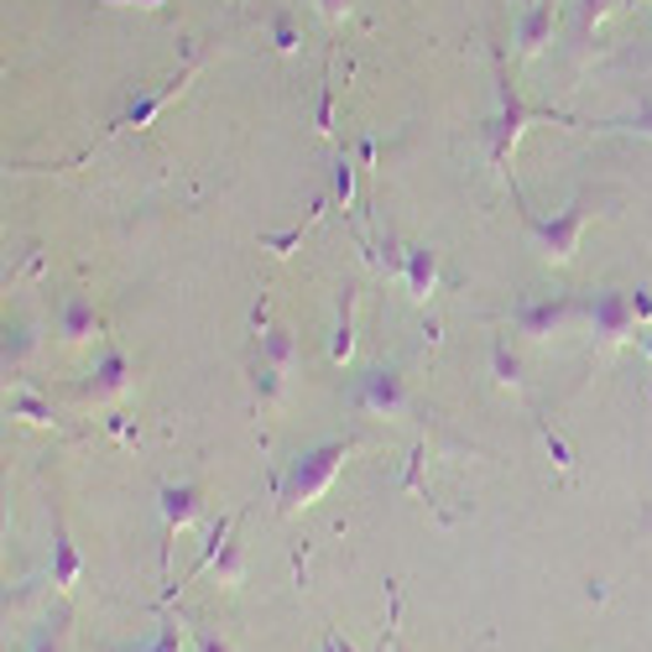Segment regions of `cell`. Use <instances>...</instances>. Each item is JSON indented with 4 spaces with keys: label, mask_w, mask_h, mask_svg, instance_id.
I'll return each mask as SVG.
<instances>
[{
    "label": "cell",
    "mask_w": 652,
    "mask_h": 652,
    "mask_svg": "<svg viewBox=\"0 0 652 652\" xmlns=\"http://www.w3.org/2000/svg\"><path fill=\"white\" fill-rule=\"evenodd\" d=\"M344 454H350V439H329V444L303 449L298 460L282 470L277 481V496H282V512H298V506H313V501L329 491V481L340 475Z\"/></svg>",
    "instance_id": "1"
},
{
    "label": "cell",
    "mask_w": 652,
    "mask_h": 652,
    "mask_svg": "<svg viewBox=\"0 0 652 652\" xmlns=\"http://www.w3.org/2000/svg\"><path fill=\"white\" fill-rule=\"evenodd\" d=\"M496 69H501V52H496ZM532 116H549V110H532V104L516 94L512 79H506V69H501V110H496V121L485 126V131H491V162H496L501 178H512V147Z\"/></svg>",
    "instance_id": "2"
},
{
    "label": "cell",
    "mask_w": 652,
    "mask_h": 652,
    "mask_svg": "<svg viewBox=\"0 0 652 652\" xmlns=\"http://www.w3.org/2000/svg\"><path fill=\"white\" fill-rule=\"evenodd\" d=\"M584 220H590V199H574V204L564 209V214H553V220H538V214H528V230L543 241V251H549L553 261H569L574 251H580V230Z\"/></svg>",
    "instance_id": "3"
},
{
    "label": "cell",
    "mask_w": 652,
    "mask_h": 652,
    "mask_svg": "<svg viewBox=\"0 0 652 652\" xmlns=\"http://www.w3.org/2000/svg\"><path fill=\"white\" fill-rule=\"evenodd\" d=\"M355 402L365 412H381V418H397V412L408 408V381L397 365H371L355 377Z\"/></svg>",
    "instance_id": "4"
},
{
    "label": "cell",
    "mask_w": 652,
    "mask_h": 652,
    "mask_svg": "<svg viewBox=\"0 0 652 652\" xmlns=\"http://www.w3.org/2000/svg\"><path fill=\"white\" fill-rule=\"evenodd\" d=\"M590 329L601 344H621L636 329L632 303H626V288H595L590 292Z\"/></svg>",
    "instance_id": "5"
},
{
    "label": "cell",
    "mask_w": 652,
    "mask_h": 652,
    "mask_svg": "<svg viewBox=\"0 0 652 652\" xmlns=\"http://www.w3.org/2000/svg\"><path fill=\"white\" fill-rule=\"evenodd\" d=\"M569 313H574V298H522L512 309V329L516 334H528V340H543V334H553V329L564 324Z\"/></svg>",
    "instance_id": "6"
},
{
    "label": "cell",
    "mask_w": 652,
    "mask_h": 652,
    "mask_svg": "<svg viewBox=\"0 0 652 652\" xmlns=\"http://www.w3.org/2000/svg\"><path fill=\"white\" fill-rule=\"evenodd\" d=\"M94 329H100L94 298H89V292H63V298H58V334L69 344H79V340H89Z\"/></svg>",
    "instance_id": "7"
},
{
    "label": "cell",
    "mask_w": 652,
    "mask_h": 652,
    "mask_svg": "<svg viewBox=\"0 0 652 652\" xmlns=\"http://www.w3.org/2000/svg\"><path fill=\"white\" fill-rule=\"evenodd\" d=\"M199 512H204V496H199V485H162V528L183 532L199 522Z\"/></svg>",
    "instance_id": "8"
},
{
    "label": "cell",
    "mask_w": 652,
    "mask_h": 652,
    "mask_svg": "<svg viewBox=\"0 0 652 652\" xmlns=\"http://www.w3.org/2000/svg\"><path fill=\"white\" fill-rule=\"evenodd\" d=\"M189 73H193V69H183L178 79H168L162 89H152V94H141V100H131V104H126V116H121L116 126H121V131H141V126H152V116H157V110H162V104H168L172 94H178V89L189 84Z\"/></svg>",
    "instance_id": "9"
},
{
    "label": "cell",
    "mask_w": 652,
    "mask_h": 652,
    "mask_svg": "<svg viewBox=\"0 0 652 652\" xmlns=\"http://www.w3.org/2000/svg\"><path fill=\"white\" fill-rule=\"evenodd\" d=\"M549 37H553V0H532L528 11H522V27H516V52L532 58Z\"/></svg>",
    "instance_id": "10"
},
{
    "label": "cell",
    "mask_w": 652,
    "mask_h": 652,
    "mask_svg": "<svg viewBox=\"0 0 652 652\" xmlns=\"http://www.w3.org/2000/svg\"><path fill=\"white\" fill-rule=\"evenodd\" d=\"M402 282H408L412 298H429L433 282H439V251H429V245H408V261H402Z\"/></svg>",
    "instance_id": "11"
},
{
    "label": "cell",
    "mask_w": 652,
    "mask_h": 652,
    "mask_svg": "<svg viewBox=\"0 0 652 652\" xmlns=\"http://www.w3.org/2000/svg\"><path fill=\"white\" fill-rule=\"evenodd\" d=\"M126 381H131V365H126V355H121V350H104L100 365H94V381H89V397L110 402V397L126 392Z\"/></svg>",
    "instance_id": "12"
},
{
    "label": "cell",
    "mask_w": 652,
    "mask_h": 652,
    "mask_svg": "<svg viewBox=\"0 0 652 652\" xmlns=\"http://www.w3.org/2000/svg\"><path fill=\"white\" fill-rule=\"evenodd\" d=\"M257 350H261V361L277 365V371H288V365L298 361V340H292V329H261Z\"/></svg>",
    "instance_id": "13"
},
{
    "label": "cell",
    "mask_w": 652,
    "mask_h": 652,
    "mask_svg": "<svg viewBox=\"0 0 652 652\" xmlns=\"http://www.w3.org/2000/svg\"><path fill=\"white\" fill-rule=\"evenodd\" d=\"M350 350H355V288L340 292V324H334V344H329V355L334 361H350Z\"/></svg>",
    "instance_id": "14"
},
{
    "label": "cell",
    "mask_w": 652,
    "mask_h": 652,
    "mask_svg": "<svg viewBox=\"0 0 652 652\" xmlns=\"http://www.w3.org/2000/svg\"><path fill=\"white\" fill-rule=\"evenodd\" d=\"M52 580L63 584V590L79 584V553H73L69 532H58V538H52Z\"/></svg>",
    "instance_id": "15"
},
{
    "label": "cell",
    "mask_w": 652,
    "mask_h": 652,
    "mask_svg": "<svg viewBox=\"0 0 652 652\" xmlns=\"http://www.w3.org/2000/svg\"><path fill=\"white\" fill-rule=\"evenodd\" d=\"M6 412H11V418H21V423H52V408L37 392H27V387H17V392H11Z\"/></svg>",
    "instance_id": "16"
},
{
    "label": "cell",
    "mask_w": 652,
    "mask_h": 652,
    "mask_svg": "<svg viewBox=\"0 0 652 652\" xmlns=\"http://www.w3.org/2000/svg\"><path fill=\"white\" fill-rule=\"evenodd\" d=\"M491 371H496L501 387H516V381H522V361H516V350L506 340L491 344Z\"/></svg>",
    "instance_id": "17"
},
{
    "label": "cell",
    "mask_w": 652,
    "mask_h": 652,
    "mask_svg": "<svg viewBox=\"0 0 652 652\" xmlns=\"http://www.w3.org/2000/svg\"><path fill=\"white\" fill-rule=\"evenodd\" d=\"M32 355V329L27 324H6V371H17Z\"/></svg>",
    "instance_id": "18"
},
{
    "label": "cell",
    "mask_w": 652,
    "mask_h": 652,
    "mask_svg": "<svg viewBox=\"0 0 652 652\" xmlns=\"http://www.w3.org/2000/svg\"><path fill=\"white\" fill-rule=\"evenodd\" d=\"M319 209H324V199H319V204H313L309 214H303V224H292L288 235H267V241H261V245H267V251H277V257H288L292 245H298V241H303V235H309V224L319 220Z\"/></svg>",
    "instance_id": "19"
},
{
    "label": "cell",
    "mask_w": 652,
    "mask_h": 652,
    "mask_svg": "<svg viewBox=\"0 0 652 652\" xmlns=\"http://www.w3.org/2000/svg\"><path fill=\"white\" fill-rule=\"evenodd\" d=\"M214 574H220V584H241V543L235 538H224L220 559H214Z\"/></svg>",
    "instance_id": "20"
},
{
    "label": "cell",
    "mask_w": 652,
    "mask_h": 652,
    "mask_svg": "<svg viewBox=\"0 0 652 652\" xmlns=\"http://www.w3.org/2000/svg\"><path fill=\"white\" fill-rule=\"evenodd\" d=\"M251 387H257L261 402H277V392H282V371H277V365H267V361H257V365H251Z\"/></svg>",
    "instance_id": "21"
},
{
    "label": "cell",
    "mask_w": 652,
    "mask_h": 652,
    "mask_svg": "<svg viewBox=\"0 0 652 652\" xmlns=\"http://www.w3.org/2000/svg\"><path fill=\"white\" fill-rule=\"evenodd\" d=\"M334 199H340L344 209H350V199H355V168H350V157L334 152Z\"/></svg>",
    "instance_id": "22"
},
{
    "label": "cell",
    "mask_w": 652,
    "mask_h": 652,
    "mask_svg": "<svg viewBox=\"0 0 652 652\" xmlns=\"http://www.w3.org/2000/svg\"><path fill=\"white\" fill-rule=\"evenodd\" d=\"M605 11H611V0H580V42L595 37V27L605 21Z\"/></svg>",
    "instance_id": "23"
},
{
    "label": "cell",
    "mask_w": 652,
    "mask_h": 652,
    "mask_svg": "<svg viewBox=\"0 0 652 652\" xmlns=\"http://www.w3.org/2000/svg\"><path fill=\"white\" fill-rule=\"evenodd\" d=\"M272 42H277V52L298 48V21H292L288 11H277V17H272Z\"/></svg>",
    "instance_id": "24"
},
{
    "label": "cell",
    "mask_w": 652,
    "mask_h": 652,
    "mask_svg": "<svg viewBox=\"0 0 652 652\" xmlns=\"http://www.w3.org/2000/svg\"><path fill=\"white\" fill-rule=\"evenodd\" d=\"M313 121H319L324 137H334V84H329V79H324V89H319V116H313Z\"/></svg>",
    "instance_id": "25"
},
{
    "label": "cell",
    "mask_w": 652,
    "mask_h": 652,
    "mask_svg": "<svg viewBox=\"0 0 652 652\" xmlns=\"http://www.w3.org/2000/svg\"><path fill=\"white\" fill-rule=\"evenodd\" d=\"M626 303H632L636 324H652V288H626Z\"/></svg>",
    "instance_id": "26"
},
{
    "label": "cell",
    "mask_w": 652,
    "mask_h": 652,
    "mask_svg": "<svg viewBox=\"0 0 652 652\" xmlns=\"http://www.w3.org/2000/svg\"><path fill=\"white\" fill-rule=\"evenodd\" d=\"M131 652H178V626H162V632H157V642H147V648H131Z\"/></svg>",
    "instance_id": "27"
},
{
    "label": "cell",
    "mask_w": 652,
    "mask_h": 652,
    "mask_svg": "<svg viewBox=\"0 0 652 652\" xmlns=\"http://www.w3.org/2000/svg\"><path fill=\"white\" fill-rule=\"evenodd\" d=\"M543 444H549V454H553V460H559V464H564V470H569V464H574V454H569V444H564V439H559V433H549V429H543Z\"/></svg>",
    "instance_id": "28"
},
{
    "label": "cell",
    "mask_w": 652,
    "mask_h": 652,
    "mask_svg": "<svg viewBox=\"0 0 652 652\" xmlns=\"http://www.w3.org/2000/svg\"><path fill=\"white\" fill-rule=\"evenodd\" d=\"M621 126V131H642V137H652V110H636V116H626V121H611Z\"/></svg>",
    "instance_id": "29"
},
{
    "label": "cell",
    "mask_w": 652,
    "mask_h": 652,
    "mask_svg": "<svg viewBox=\"0 0 652 652\" xmlns=\"http://www.w3.org/2000/svg\"><path fill=\"white\" fill-rule=\"evenodd\" d=\"M344 6H350V0H319V11H324L329 21H340V17H344Z\"/></svg>",
    "instance_id": "30"
},
{
    "label": "cell",
    "mask_w": 652,
    "mask_h": 652,
    "mask_svg": "<svg viewBox=\"0 0 652 652\" xmlns=\"http://www.w3.org/2000/svg\"><path fill=\"white\" fill-rule=\"evenodd\" d=\"M199 652H230V648H224L214 632H199Z\"/></svg>",
    "instance_id": "31"
},
{
    "label": "cell",
    "mask_w": 652,
    "mask_h": 652,
    "mask_svg": "<svg viewBox=\"0 0 652 652\" xmlns=\"http://www.w3.org/2000/svg\"><path fill=\"white\" fill-rule=\"evenodd\" d=\"M104 6H162V0H104Z\"/></svg>",
    "instance_id": "32"
},
{
    "label": "cell",
    "mask_w": 652,
    "mask_h": 652,
    "mask_svg": "<svg viewBox=\"0 0 652 652\" xmlns=\"http://www.w3.org/2000/svg\"><path fill=\"white\" fill-rule=\"evenodd\" d=\"M37 652H58V636H42V642H37Z\"/></svg>",
    "instance_id": "33"
},
{
    "label": "cell",
    "mask_w": 652,
    "mask_h": 652,
    "mask_svg": "<svg viewBox=\"0 0 652 652\" xmlns=\"http://www.w3.org/2000/svg\"><path fill=\"white\" fill-rule=\"evenodd\" d=\"M324 652H340V648H334V632H329V636H324Z\"/></svg>",
    "instance_id": "34"
},
{
    "label": "cell",
    "mask_w": 652,
    "mask_h": 652,
    "mask_svg": "<svg viewBox=\"0 0 652 652\" xmlns=\"http://www.w3.org/2000/svg\"><path fill=\"white\" fill-rule=\"evenodd\" d=\"M648 355H652V324H648Z\"/></svg>",
    "instance_id": "35"
}]
</instances>
